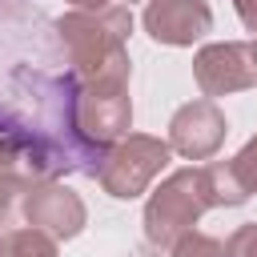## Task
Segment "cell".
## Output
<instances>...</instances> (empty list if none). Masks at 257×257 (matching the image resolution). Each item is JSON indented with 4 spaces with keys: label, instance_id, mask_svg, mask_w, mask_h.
Wrapping results in <instances>:
<instances>
[{
    "label": "cell",
    "instance_id": "6da1fadb",
    "mask_svg": "<svg viewBox=\"0 0 257 257\" xmlns=\"http://www.w3.org/2000/svg\"><path fill=\"white\" fill-rule=\"evenodd\" d=\"M72 88L76 76H44L32 68H16L0 92V137L16 153L24 185L60 181L64 173L96 177L100 149L84 145L72 120Z\"/></svg>",
    "mask_w": 257,
    "mask_h": 257
},
{
    "label": "cell",
    "instance_id": "7a4b0ae2",
    "mask_svg": "<svg viewBox=\"0 0 257 257\" xmlns=\"http://www.w3.org/2000/svg\"><path fill=\"white\" fill-rule=\"evenodd\" d=\"M52 28L56 40L64 44V56L72 64L68 72L76 80H96V76L128 80V52H124V40L133 32L128 4H104L92 12L72 8Z\"/></svg>",
    "mask_w": 257,
    "mask_h": 257
},
{
    "label": "cell",
    "instance_id": "3957f363",
    "mask_svg": "<svg viewBox=\"0 0 257 257\" xmlns=\"http://www.w3.org/2000/svg\"><path fill=\"white\" fill-rule=\"evenodd\" d=\"M205 209H217L205 165L169 173V177L153 189V197H149V205H145V237H149V245L161 249V253H169L173 241H177L181 233H189V229L205 217Z\"/></svg>",
    "mask_w": 257,
    "mask_h": 257
},
{
    "label": "cell",
    "instance_id": "277c9868",
    "mask_svg": "<svg viewBox=\"0 0 257 257\" xmlns=\"http://www.w3.org/2000/svg\"><path fill=\"white\" fill-rule=\"evenodd\" d=\"M169 141L161 137H149V133H124L116 145L104 149L100 165H96V181L108 197L116 201H133L141 197L157 177L161 169L169 165Z\"/></svg>",
    "mask_w": 257,
    "mask_h": 257
},
{
    "label": "cell",
    "instance_id": "5b68a950",
    "mask_svg": "<svg viewBox=\"0 0 257 257\" xmlns=\"http://www.w3.org/2000/svg\"><path fill=\"white\" fill-rule=\"evenodd\" d=\"M72 120L84 145L108 149L116 145L128 124H133V100H128V80L96 76V80H76L72 88Z\"/></svg>",
    "mask_w": 257,
    "mask_h": 257
},
{
    "label": "cell",
    "instance_id": "8992f818",
    "mask_svg": "<svg viewBox=\"0 0 257 257\" xmlns=\"http://www.w3.org/2000/svg\"><path fill=\"white\" fill-rule=\"evenodd\" d=\"M24 221L40 233H48L52 241H72L84 225H88V209L80 201V193H72L60 181H40L32 189H24Z\"/></svg>",
    "mask_w": 257,
    "mask_h": 257
},
{
    "label": "cell",
    "instance_id": "52a82bcc",
    "mask_svg": "<svg viewBox=\"0 0 257 257\" xmlns=\"http://www.w3.org/2000/svg\"><path fill=\"white\" fill-rule=\"evenodd\" d=\"M225 133H229L225 112L209 96L205 100H189L169 120V149L181 153L185 161H209L225 145Z\"/></svg>",
    "mask_w": 257,
    "mask_h": 257
},
{
    "label": "cell",
    "instance_id": "ba28073f",
    "mask_svg": "<svg viewBox=\"0 0 257 257\" xmlns=\"http://www.w3.org/2000/svg\"><path fill=\"white\" fill-rule=\"evenodd\" d=\"M193 76H197V88L209 100L213 96H229V92H245V88L257 84L253 60H249V44H237V40L205 44L193 56Z\"/></svg>",
    "mask_w": 257,
    "mask_h": 257
},
{
    "label": "cell",
    "instance_id": "9c48e42d",
    "mask_svg": "<svg viewBox=\"0 0 257 257\" xmlns=\"http://www.w3.org/2000/svg\"><path fill=\"white\" fill-rule=\"evenodd\" d=\"M141 24L157 44L189 48L213 28V12L205 0H149Z\"/></svg>",
    "mask_w": 257,
    "mask_h": 257
},
{
    "label": "cell",
    "instance_id": "30bf717a",
    "mask_svg": "<svg viewBox=\"0 0 257 257\" xmlns=\"http://www.w3.org/2000/svg\"><path fill=\"white\" fill-rule=\"evenodd\" d=\"M0 257H56V241L40 229H12L0 237Z\"/></svg>",
    "mask_w": 257,
    "mask_h": 257
},
{
    "label": "cell",
    "instance_id": "8fae6325",
    "mask_svg": "<svg viewBox=\"0 0 257 257\" xmlns=\"http://www.w3.org/2000/svg\"><path fill=\"white\" fill-rule=\"evenodd\" d=\"M205 173H209V189H213V205H245L249 201V193L241 189V181L233 177V169H229V161H209L205 165Z\"/></svg>",
    "mask_w": 257,
    "mask_h": 257
},
{
    "label": "cell",
    "instance_id": "7c38bea8",
    "mask_svg": "<svg viewBox=\"0 0 257 257\" xmlns=\"http://www.w3.org/2000/svg\"><path fill=\"white\" fill-rule=\"evenodd\" d=\"M169 257H225V245H221L217 237H209V233L189 229V233H181V237L173 241Z\"/></svg>",
    "mask_w": 257,
    "mask_h": 257
},
{
    "label": "cell",
    "instance_id": "4fadbf2b",
    "mask_svg": "<svg viewBox=\"0 0 257 257\" xmlns=\"http://www.w3.org/2000/svg\"><path fill=\"white\" fill-rule=\"evenodd\" d=\"M229 169H233V177L241 181V189L245 193H257V133L245 141V149L229 161Z\"/></svg>",
    "mask_w": 257,
    "mask_h": 257
},
{
    "label": "cell",
    "instance_id": "5bb4252c",
    "mask_svg": "<svg viewBox=\"0 0 257 257\" xmlns=\"http://www.w3.org/2000/svg\"><path fill=\"white\" fill-rule=\"evenodd\" d=\"M225 257H257V221L237 225L225 241Z\"/></svg>",
    "mask_w": 257,
    "mask_h": 257
},
{
    "label": "cell",
    "instance_id": "9a60e30c",
    "mask_svg": "<svg viewBox=\"0 0 257 257\" xmlns=\"http://www.w3.org/2000/svg\"><path fill=\"white\" fill-rule=\"evenodd\" d=\"M16 193H24V185L16 181V177H8V173H0V221L12 213V205H16Z\"/></svg>",
    "mask_w": 257,
    "mask_h": 257
},
{
    "label": "cell",
    "instance_id": "2e32d148",
    "mask_svg": "<svg viewBox=\"0 0 257 257\" xmlns=\"http://www.w3.org/2000/svg\"><path fill=\"white\" fill-rule=\"evenodd\" d=\"M233 8H237V16H241V24H245L249 32H257V0H233Z\"/></svg>",
    "mask_w": 257,
    "mask_h": 257
},
{
    "label": "cell",
    "instance_id": "e0dca14e",
    "mask_svg": "<svg viewBox=\"0 0 257 257\" xmlns=\"http://www.w3.org/2000/svg\"><path fill=\"white\" fill-rule=\"evenodd\" d=\"M72 8H84V12H92V8H104L108 0H68Z\"/></svg>",
    "mask_w": 257,
    "mask_h": 257
},
{
    "label": "cell",
    "instance_id": "ac0fdd59",
    "mask_svg": "<svg viewBox=\"0 0 257 257\" xmlns=\"http://www.w3.org/2000/svg\"><path fill=\"white\" fill-rule=\"evenodd\" d=\"M249 60H253V76H257V36L249 40Z\"/></svg>",
    "mask_w": 257,
    "mask_h": 257
}]
</instances>
